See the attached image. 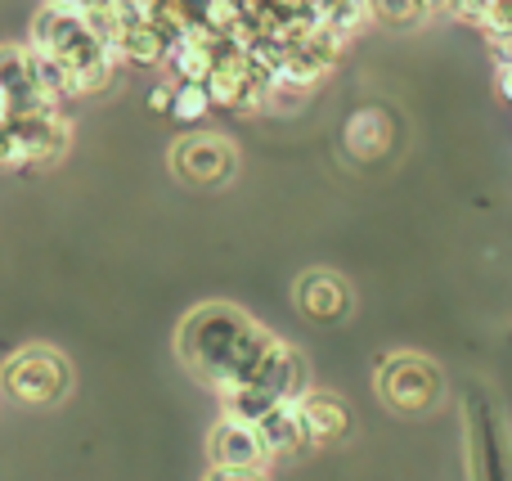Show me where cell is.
<instances>
[{"instance_id":"cell-1","label":"cell","mask_w":512,"mask_h":481,"mask_svg":"<svg viewBox=\"0 0 512 481\" xmlns=\"http://www.w3.org/2000/svg\"><path fill=\"white\" fill-rule=\"evenodd\" d=\"M274 333L261 329L243 306L234 302H203L180 320L176 356L189 374L212 392H225L234 383H252L261 356L270 351Z\"/></svg>"},{"instance_id":"cell-2","label":"cell","mask_w":512,"mask_h":481,"mask_svg":"<svg viewBox=\"0 0 512 481\" xmlns=\"http://www.w3.org/2000/svg\"><path fill=\"white\" fill-rule=\"evenodd\" d=\"M32 45L63 63L77 81V95H95L108 90L117 77V50L90 27L86 9L63 5V0H45L32 18Z\"/></svg>"},{"instance_id":"cell-3","label":"cell","mask_w":512,"mask_h":481,"mask_svg":"<svg viewBox=\"0 0 512 481\" xmlns=\"http://www.w3.org/2000/svg\"><path fill=\"white\" fill-rule=\"evenodd\" d=\"M373 392L387 410L418 419V414H432L445 401V374L423 351H391L373 365Z\"/></svg>"},{"instance_id":"cell-4","label":"cell","mask_w":512,"mask_h":481,"mask_svg":"<svg viewBox=\"0 0 512 481\" xmlns=\"http://www.w3.org/2000/svg\"><path fill=\"white\" fill-rule=\"evenodd\" d=\"M0 392L18 405H32V410H45V405H59L63 396L72 392V365L63 351L54 347H18L14 356L0 365Z\"/></svg>"},{"instance_id":"cell-5","label":"cell","mask_w":512,"mask_h":481,"mask_svg":"<svg viewBox=\"0 0 512 481\" xmlns=\"http://www.w3.org/2000/svg\"><path fill=\"white\" fill-rule=\"evenodd\" d=\"M171 171L198 189L230 185L234 171H239V149L221 131H189L171 144Z\"/></svg>"},{"instance_id":"cell-6","label":"cell","mask_w":512,"mask_h":481,"mask_svg":"<svg viewBox=\"0 0 512 481\" xmlns=\"http://www.w3.org/2000/svg\"><path fill=\"white\" fill-rule=\"evenodd\" d=\"M468 446H472V481H512V446L499 414L486 396L472 392L468 401Z\"/></svg>"},{"instance_id":"cell-7","label":"cell","mask_w":512,"mask_h":481,"mask_svg":"<svg viewBox=\"0 0 512 481\" xmlns=\"http://www.w3.org/2000/svg\"><path fill=\"white\" fill-rule=\"evenodd\" d=\"M0 108L14 113H41V108H59L50 90L41 86L32 45H0Z\"/></svg>"},{"instance_id":"cell-8","label":"cell","mask_w":512,"mask_h":481,"mask_svg":"<svg viewBox=\"0 0 512 481\" xmlns=\"http://www.w3.org/2000/svg\"><path fill=\"white\" fill-rule=\"evenodd\" d=\"M9 117V113H5ZM23 144V167H54L72 144V122L59 108H41V113H14L9 117Z\"/></svg>"},{"instance_id":"cell-9","label":"cell","mask_w":512,"mask_h":481,"mask_svg":"<svg viewBox=\"0 0 512 481\" xmlns=\"http://www.w3.org/2000/svg\"><path fill=\"white\" fill-rule=\"evenodd\" d=\"M292 302H297V311L306 315V320L315 324H337L351 315V284H346L337 270H306V275L292 284Z\"/></svg>"},{"instance_id":"cell-10","label":"cell","mask_w":512,"mask_h":481,"mask_svg":"<svg viewBox=\"0 0 512 481\" xmlns=\"http://www.w3.org/2000/svg\"><path fill=\"white\" fill-rule=\"evenodd\" d=\"M270 450H265L261 432L256 423H243V419H216L212 432H207V464L212 468H256L261 473Z\"/></svg>"},{"instance_id":"cell-11","label":"cell","mask_w":512,"mask_h":481,"mask_svg":"<svg viewBox=\"0 0 512 481\" xmlns=\"http://www.w3.org/2000/svg\"><path fill=\"white\" fill-rule=\"evenodd\" d=\"M252 383L265 387L274 401H301V396L310 392V365H306V356H301L292 342L274 338L270 351L261 356V365H256Z\"/></svg>"},{"instance_id":"cell-12","label":"cell","mask_w":512,"mask_h":481,"mask_svg":"<svg viewBox=\"0 0 512 481\" xmlns=\"http://www.w3.org/2000/svg\"><path fill=\"white\" fill-rule=\"evenodd\" d=\"M297 410H301V432H306L310 450H328V446L351 437V410H346L342 396L315 392V387H310V392L297 401Z\"/></svg>"},{"instance_id":"cell-13","label":"cell","mask_w":512,"mask_h":481,"mask_svg":"<svg viewBox=\"0 0 512 481\" xmlns=\"http://www.w3.org/2000/svg\"><path fill=\"white\" fill-rule=\"evenodd\" d=\"M391 149V117L382 108H360L346 122V153L360 162H378Z\"/></svg>"},{"instance_id":"cell-14","label":"cell","mask_w":512,"mask_h":481,"mask_svg":"<svg viewBox=\"0 0 512 481\" xmlns=\"http://www.w3.org/2000/svg\"><path fill=\"white\" fill-rule=\"evenodd\" d=\"M256 432H261V441H265V450H270V459L306 450V432H301V410H297V401H279L261 423H256Z\"/></svg>"},{"instance_id":"cell-15","label":"cell","mask_w":512,"mask_h":481,"mask_svg":"<svg viewBox=\"0 0 512 481\" xmlns=\"http://www.w3.org/2000/svg\"><path fill=\"white\" fill-rule=\"evenodd\" d=\"M216 401H221V414H225V419H243V423H261L265 414L279 405L270 392H265V387H256V383H234V387H225V392H216Z\"/></svg>"},{"instance_id":"cell-16","label":"cell","mask_w":512,"mask_h":481,"mask_svg":"<svg viewBox=\"0 0 512 481\" xmlns=\"http://www.w3.org/2000/svg\"><path fill=\"white\" fill-rule=\"evenodd\" d=\"M216 108L212 90H207V81H176V95H171V117L185 126L203 122L207 113Z\"/></svg>"},{"instance_id":"cell-17","label":"cell","mask_w":512,"mask_h":481,"mask_svg":"<svg viewBox=\"0 0 512 481\" xmlns=\"http://www.w3.org/2000/svg\"><path fill=\"white\" fill-rule=\"evenodd\" d=\"M369 0H319V23H328L333 32L351 36L369 23Z\"/></svg>"},{"instance_id":"cell-18","label":"cell","mask_w":512,"mask_h":481,"mask_svg":"<svg viewBox=\"0 0 512 481\" xmlns=\"http://www.w3.org/2000/svg\"><path fill=\"white\" fill-rule=\"evenodd\" d=\"M369 14L387 27H418L427 18V9L418 0H369Z\"/></svg>"},{"instance_id":"cell-19","label":"cell","mask_w":512,"mask_h":481,"mask_svg":"<svg viewBox=\"0 0 512 481\" xmlns=\"http://www.w3.org/2000/svg\"><path fill=\"white\" fill-rule=\"evenodd\" d=\"M0 167H23V144L9 117H0Z\"/></svg>"},{"instance_id":"cell-20","label":"cell","mask_w":512,"mask_h":481,"mask_svg":"<svg viewBox=\"0 0 512 481\" xmlns=\"http://www.w3.org/2000/svg\"><path fill=\"white\" fill-rule=\"evenodd\" d=\"M203 481H265V473H256V468H207Z\"/></svg>"},{"instance_id":"cell-21","label":"cell","mask_w":512,"mask_h":481,"mask_svg":"<svg viewBox=\"0 0 512 481\" xmlns=\"http://www.w3.org/2000/svg\"><path fill=\"white\" fill-rule=\"evenodd\" d=\"M171 95H176V81H162V86L149 90V104L158 108V113H171Z\"/></svg>"},{"instance_id":"cell-22","label":"cell","mask_w":512,"mask_h":481,"mask_svg":"<svg viewBox=\"0 0 512 481\" xmlns=\"http://www.w3.org/2000/svg\"><path fill=\"white\" fill-rule=\"evenodd\" d=\"M499 95H504L508 104H512V63H504V68H499Z\"/></svg>"},{"instance_id":"cell-23","label":"cell","mask_w":512,"mask_h":481,"mask_svg":"<svg viewBox=\"0 0 512 481\" xmlns=\"http://www.w3.org/2000/svg\"><path fill=\"white\" fill-rule=\"evenodd\" d=\"M418 5H423V9H427V18H432V14H450L454 0H418Z\"/></svg>"}]
</instances>
